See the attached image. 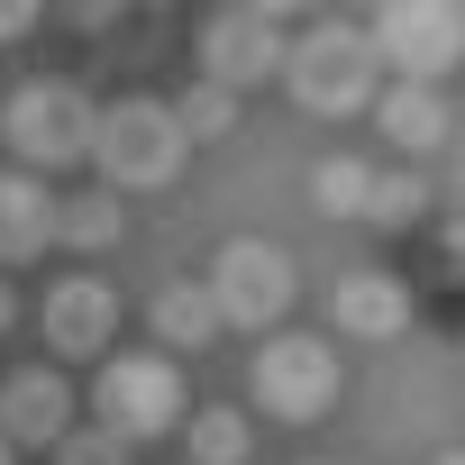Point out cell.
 <instances>
[{
    "instance_id": "1",
    "label": "cell",
    "mask_w": 465,
    "mask_h": 465,
    "mask_svg": "<svg viewBox=\"0 0 465 465\" xmlns=\"http://www.w3.org/2000/svg\"><path fill=\"white\" fill-rule=\"evenodd\" d=\"M283 83H292V101L320 110V119L365 110V101H374V46H365V19H311V28L292 37V55H283Z\"/></svg>"
},
{
    "instance_id": "2",
    "label": "cell",
    "mask_w": 465,
    "mask_h": 465,
    "mask_svg": "<svg viewBox=\"0 0 465 465\" xmlns=\"http://www.w3.org/2000/svg\"><path fill=\"white\" fill-rule=\"evenodd\" d=\"M92 164H101V192H155L183 173V128H173V101H110L101 128H92Z\"/></svg>"
},
{
    "instance_id": "3",
    "label": "cell",
    "mask_w": 465,
    "mask_h": 465,
    "mask_svg": "<svg viewBox=\"0 0 465 465\" xmlns=\"http://www.w3.org/2000/svg\"><path fill=\"white\" fill-rule=\"evenodd\" d=\"M365 46L401 83H429L438 92V74L465 64V10H456V0H383V10L365 19Z\"/></svg>"
},
{
    "instance_id": "4",
    "label": "cell",
    "mask_w": 465,
    "mask_h": 465,
    "mask_svg": "<svg viewBox=\"0 0 465 465\" xmlns=\"http://www.w3.org/2000/svg\"><path fill=\"white\" fill-rule=\"evenodd\" d=\"M92 128H101V110L74 92V83H19L10 92V110H0V137H10V155L19 164H83L92 155Z\"/></svg>"
},
{
    "instance_id": "5",
    "label": "cell",
    "mask_w": 465,
    "mask_h": 465,
    "mask_svg": "<svg viewBox=\"0 0 465 465\" xmlns=\"http://www.w3.org/2000/svg\"><path fill=\"white\" fill-rule=\"evenodd\" d=\"M283 55H292V19L265 10V0L210 10V28H201V83H219V92H256L265 74H283Z\"/></svg>"
},
{
    "instance_id": "6",
    "label": "cell",
    "mask_w": 465,
    "mask_h": 465,
    "mask_svg": "<svg viewBox=\"0 0 465 465\" xmlns=\"http://www.w3.org/2000/svg\"><path fill=\"white\" fill-rule=\"evenodd\" d=\"M201 283H210V302H219V329H256V338H265V320L292 311V256H283L274 238H228Z\"/></svg>"
},
{
    "instance_id": "7",
    "label": "cell",
    "mask_w": 465,
    "mask_h": 465,
    "mask_svg": "<svg viewBox=\"0 0 465 465\" xmlns=\"http://www.w3.org/2000/svg\"><path fill=\"white\" fill-rule=\"evenodd\" d=\"M92 411H101V429L119 447L183 429V374H173V356H110L101 383H92Z\"/></svg>"
},
{
    "instance_id": "8",
    "label": "cell",
    "mask_w": 465,
    "mask_h": 465,
    "mask_svg": "<svg viewBox=\"0 0 465 465\" xmlns=\"http://www.w3.org/2000/svg\"><path fill=\"white\" fill-rule=\"evenodd\" d=\"M247 383H256L265 420H320V411L338 401V347H320V338H274Z\"/></svg>"
},
{
    "instance_id": "9",
    "label": "cell",
    "mask_w": 465,
    "mask_h": 465,
    "mask_svg": "<svg viewBox=\"0 0 465 465\" xmlns=\"http://www.w3.org/2000/svg\"><path fill=\"white\" fill-rule=\"evenodd\" d=\"M74 429V383L55 365H19L10 383H0V447H55Z\"/></svg>"
},
{
    "instance_id": "10",
    "label": "cell",
    "mask_w": 465,
    "mask_h": 465,
    "mask_svg": "<svg viewBox=\"0 0 465 465\" xmlns=\"http://www.w3.org/2000/svg\"><path fill=\"white\" fill-rule=\"evenodd\" d=\"M110 338H119V292L110 283L74 274V283L46 292V347L55 356H110Z\"/></svg>"
},
{
    "instance_id": "11",
    "label": "cell",
    "mask_w": 465,
    "mask_h": 465,
    "mask_svg": "<svg viewBox=\"0 0 465 465\" xmlns=\"http://www.w3.org/2000/svg\"><path fill=\"white\" fill-rule=\"evenodd\" d=\"M329 320H338L347 338H401V329H411V283L383 274V265H356V274L329 283Z\"/></svg>"
},
{
    "instance_id": "12",
    "label": "cell",
    "mask_w": 465,
    "mask_h": 465,
    "mask_svg": "<svg viewBox=\"0 0 465 465\" xmlns=\"http://www.w3.org/2000/svg\"><path fill=\"white\" fill-rule=\"evenodd\" d=\"M55 238V201L37 173H0V265H28Z\"/></svg>"
},
{
    "instance_id": "13",
    "label": "cell",
    "mask_w": 465,
    "mask_h": 465,
    "mask_svg": "<svg viewBox=\"0 0 465 465\" xmlns=\"http://www.w3.org/2000/svg\"><path fill=\"white\" fill-rule=\"evenodd\" d=\"M374 119H383V137H392L401 155H429V146L447 137V92H429V83H392V92L374 101Z\"/></svg>"
},
{
    "instance_id": "14",
    "label": "cell",
    "mask_w": 465,
    "mask_h": 465,
    "mask_svg": "<svg viewBox=\"0 0 465 465\" xmlns=\"http://www.w3.org/2000/svg\"><path fill=\"white\" fill-rule=\"evenodd\" d=\"M155 338H164L173 356H201V347L219 338V302H210V283H192V274L164 283V292H155Z\"/></svg>"
},
{
    "instance_id": "15",
    "label": "cell",
    "mask_w": 465,
    "mask_h": 465,
    "mask_svg": "<svg viewBox=\"0 0 465 465\" xmlns=\"http://www.w3.org/2000/svg\"><path fill=\"white\" fill-rule=\"evenodd\" d=\"M183 438H192V465H247V456H256L247 411H228V401H219V411H192V429H183Z\"/></svg>"
},
{
    "instance_id": "16",
    "label": "cell",
    "mask_w": 465,
    "mask_h": 465,
    "mask_svg": "<svg viewBox=\"0 0 465 465\" xmlns=\"http://www.w3.org/2000/svg\"><path fill=\"white\" fill-rule=\"evenodd\" d=\"M119 228H128L119 192H74V201H55V238H64V247H110Z\"/></svg>"
},
{
    "instance_id": "17",
    "label": "cell",
    "mask_w": 465,
    "mask_h": 465,
    "mask_svg": "<svg viewBox=\"0 0 465 465\" xmlns=\"http://www.w3.org/2000/svg\"><path fill=\"white\" fill-rule=\"evenodd\" d=\"M365 192H374V173H365L356 155H320V164H311V201H320L329 219H365Z\"/></svg>"
},
{
    "instance_id": "18",
    "label": "cell",
    "mask_w": 465,
    "mask_h": 465,
    "mask_svg": "<svg viewBox=\"0 0 465 465\" xmlns=\"http://www.w3.org/2000/svg\"><path fill=\"white\" fill-rule=\"evenodd\" d=\"M173 128H183V146H201V137H228V128H238V92L192 83V92L173 101Z\"/></svg>"
},
{
    "instance_id": "19",
    "label": "cell",
    "mask_w": 465,
    "mask_h": 465,
    "mask_svg": "<svg viewBox=\"0 0 465 465\" xmlns=\"http://www.w3.org/2000/svg\"><path fill=\"white\" fill-rule=\"evenodd\" d=\"M420 210H429V183L420 173H374V192H365V219L374 228H411Z\"/></svg>"
},
{
    "instance_id": "20",
    "label": "cell",
    "mask_w": 465,
    "mask_h": 465,
    "mask_svg": "<svg viewBox=\"0 0 465 465\" xmlns=\"http://www.w3.org/2000/svg\"><path fill=\"white\" fill-rule=\"evenodd\" d=\"M55 465H137V447H119L110 429H64L55 438Z\"/></svg>"
},
{
    "instance_id": "21",
    "label": "cell",
    "mask_w": 465,
    "mask_h": 465,
    "mask_svg": "<svg viewBox=\"0 0 465 465\" xmlns=\"http://www.w3.org/2000/svg\"><path fill=\"white\" fill-rule=\"evenodd\" d=\"M28 28H37V10H28V0H0V46H19Z\"/></svg>"
},
{
    "instance_id": "22",
    "label": "cell",
    "mask_w": 465,
    "mask_h": 465,
    "mask_svg": "<svg viewBox=\"0 0 465 465\" xmlns=\"http://www.w3.org/2000/svg\"><path fill=\"white\" fill-rule=\"evenodd\" d=\"M10 320H19V302H10V283H0V329H10Z\"/></svg>"
},
{
    "instance_id": "23",
    "label": "cell",
    "mask_w": 465,
    "mask_h": 465,
    "mask_svg": "<svg viewBox=\"0 0 465 465\" xmlns=\"http://www.w3.org/2000/svg\"><path fill=\"white\" fill-rule=\"evenodd\" d=\"M438 465H465V447H456V456H438Z\"/></svg>"
},
{
    "instance_id": "24",
    "label": "cell",
    "mask_w": 465,
    "mask_h": 465,
    "mask_svg": "<svg viewBox=\"0 0 465 465\" xmlns=\"http://www.w3.org/2000/svg\"><path fill=\"white\" fill-rule=\"evenodd\" d=\"M0 465H19V456H10V447H0Z\"/></svg>"
},
{
    "instance_id": "25",
    "label": "cell",
    "mask_w": 465,
    "mask_h": 465,
    "mask_svg": "<svg viewBox=\"0 0 465 465\" xmlns=\"http://www.w3.org/2000/svg\"><path fill=\"white\" fill-rule=\"evenodd\" d=\"M456 256H465V228H456Z\"/></svg>"
}]
</instances>
